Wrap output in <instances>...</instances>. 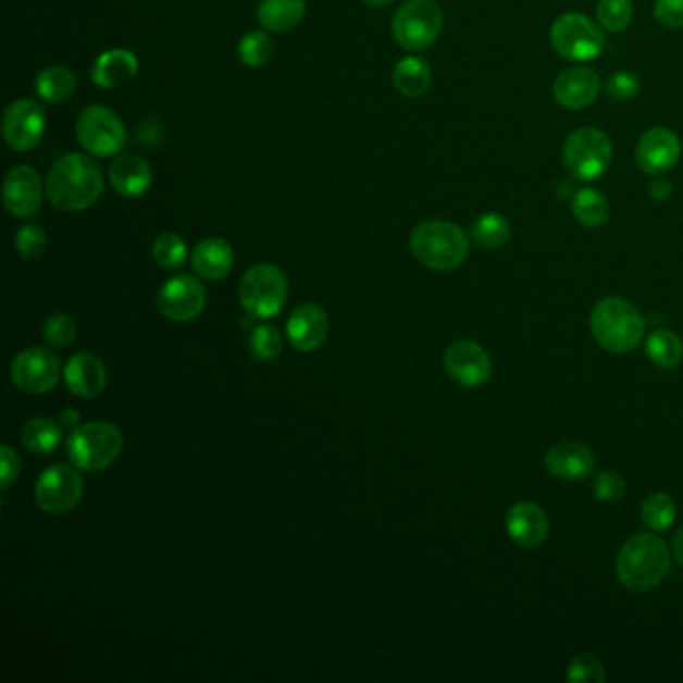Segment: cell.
<instances>
[{
    "label": "cell",
    "mask_w": 683,
    "mask_h": 683,
    "mask_svg": "<svg viewBox=\"0 0 683 683\" xmlns=\"http://www.w3.org/2000/svg\"><path fill=\"white\" fill-rule=\"evenodd\" d=\"M601 90V80L592 69L585 66H571L563 73H559L554 83V97L556 101L570 109L580 111L589 107L597 99Z\"/></svg>",
    "instance_id": "19"
},
{
    "label": "cell",
    "mask_w": 683,
    "mask_h": 683,
    "mask_svg": "<svg viewBox=\"0 0 683 683\" xmlns=\"http://www.w3.org/2000/svg\"><path fill=\"white\" fill-rule=\"evenodd\" d=\"M680 154H682V142L673 131L666 127L649 128L647 133H644L635 152L637 165L651 177H658L671 171L680 161Z\"/></svg>",
    "instance_id": "17"
},
{
    "label": "cell",
    "mask_w": 683,
    "mask_h": 683,
    "mask_svg": "<svg viewBox=\"0 0 683 683\" xmlns=\"http://www.w3.org/2000/svg\"><path fill=\"white\" fill-rule=\"evenodd\" d=\"M673 556H675L678 563L683 568V527L673 537Z\"/></svg>",
    "instance_id": "47"
},
{
    "label": "cell",
    "mask_w": 683,
    "mask_h": 683,
    "mask_svg": "<svg viewBox=\"0 0 683 683\" xmlns=\"http://www.w3.org/2000/svg\"><path fill=\"white\" fill-rule=\"evenodd\" d=\"M11 380L16 389L28 395L51 392L61 380V361L49 349H26L14 357Z\"/></svg>",
    "instance_id": "13"
},
{
    "label": "cell",
    "mask_w": 683,
    "mask_h": 683,
    "mask_svg": "<svg viewBox=\"0 0 683 683\" xmlns=\"http://www.w3.org/2000/svg\"><path fill=\"white\" fill-rule=\"evenodd\" d=\"M49 245L47 233L40 225H25L14 237V249L23 259H37Z\"/></svg>",
    "instance_id": "39"
},
{
    "label": "cell",
    "mask_w": 683,
    "mask_h": 683,
    "mask_svg": "<svg viewBox=\"0 0 683 683\" xmlns=\"http://www.w3.org/2000/svg\"><path fill=\"white\" fill-rule=\"evenodd\" d=\"M639 78L628 71H620L616 75L609 76L608 92L616 101H633L639 95Z\"/></svg>",
    "instance_id": "42"
},
{
    "label": "cell",
    "mask_w": 683,
    "mask_h": 683,
    "mask_svg": "<svg viewBox=\"0 0 683 683\" xmlns=\"http://www.w3.org/2000/svg\"><path fill=\"white\" fill-rule=\"evenodd\" d=\"M551 45L559 57L568 61H592L606 47L601 28L580 13L561 14L551 26Z\"/></svg>",
    "instance_id": "10"
},
{
    "label": "cell",
    "mask_w": 683,
    "mask_h": 683,
    "mask_svg": "<svg viewBox=\"0 0 683 683\" xmlns=\"http://www.w3.org/2000/svg\"><path fill=\"white\" fill-rule=\"evenodd\" d=\"M123 451V433L109 421L78 425L69 437V457L80 471H102Z\"/></svg>",
    "instance_id": "5"
},
{
    "label": "cell",
    "mask_w": 683,
    "mask_h": 683,
    "mask_svg": "<svg viewBox=\"0 0 683 683\" xmlns=\"http://www.w3.org/2000/svg\"><path fill=\"white\" fill-rule=\"evenodd\" d=\"M654 16L666 28H683V0H656Z\"/></svg>",
    "instance_id": "43"
},
{
    "label": "cell",
    "mask_w": 683,
    "mask_h": 683,
    "mask_svg": "<svg viewBox=\"0 0 683 683\" xmlns=\"http://www.w3.org/2000/svg\"><path fill=\"white\" fill-rule=\"evenodd\" d=\"M47 116L45 109L33 99H16L11 102L2 116V137L16 152H30L37 149L45 135Z\"/></svg>",
    "instance_id": "12"
},
{
    "label": "cell",
    "mask_w": 683,
    "mask_h": 683,
    "mask_svg": "<svg viewBox=\"0 0 683 683\" xmlns=\"http://www.w3.org/2000/svg\"><path fill=\"white\" fill-rule=\"evenodd\" d=\"M204 303H207V291H204L203 283L190 275L169 278L157 297V307L161 315L177 323H185L201 315Z\"/></svg>",
    "instance_id": "14"
},
{
    "label": "cell",
    "mask_w": 683,
    "mask_h": 683,
    "mask_svg": "<svg viewBox=\"0 0 683 683\" xmlns=\"http://www.w3.org/2000/svg\"><path fill=\"white\" fill-rule=\"evenodd\" d=\"M330 333V319L323 307L315 303L299 305L287 321V335L297 351H315Z\"/></svg>",
    "instance_id": "18"
},
{
    "label": "cell",
    "mask_w": 683,
    "mask_h": 683,
    "mask_svg": "<svg viewBox=\"0 0 683 683\" xmlns=\"http://www.w3.org/2000/svg\"><path fill=\"white\" fill-rule=\"evenodd\" d=\"M64 383L76 397L92 399L107 387V368L97 355H73L64 368Z\"/></svg>",
    "instance_id": "21"
},
{
    "label": "cell",
    "mask_w": 683,
    "mask_h": 683,
    "mask_svg": "<svg viewBox=\"0 0 683 683\" xmlns=\"http://www.w3.org/2000/svg\"><path fill=\"white\" fill-rule=\"evenodd\" d=\"M545 465L557 480L582 481L594 473L595 457L585 445L566 442L547 451Z\"/></svg>",
    "instance_id": "22"
},
{
    "label": "cell",
    "mask_w": 683,
    "mask_h": 683,
    "mask_svg": "<svg viewBox=\"0 0 683 683\" xmlns=\"http://www.w3.org/2000/svg\"><path fill=\"white\" fill-rule=\"evenodd\" d=\"M45 193L47 185H42L37 169L28 165L13 166L2 183V203L11 215L28 219L40 211Z\"/></svg>",
    "instance_id": "15"
},
{
    "label": "cell",
    "mask_w": 683,
    "mask_h": 683,
    "mask_svg": "<svg viewBox=\"0 0 683 683\" xmlns=\"http://www.w3.org/2000/svg\"><path fill=\"white\" fill-rule=\"evenodd\" d=\"M305 9V0H261L257 18L266 30L285 33L303 21Z\"/></svg>",
    "instance_id": "26"
},
{
    "label": "cell",
    "mask_w": 683,
    "mask_h": 683,
    "mask_svg": "<svg viewBox=\"0 0 683 683\" xmlns=\"http://www.w3.org/2000/svg\"><path fill=\"white\" fill-rule=\"evenodd\" d=\"M444 28V11L437 0H406L393 16L395 40L406 51H425L437 42Z\"/></svg>",
    "instance_id": "7"
},
{
    "label": "cell",
    "mask_w": 683,
    "mask_h": 683,
    "mask_svg": "<svg viewBox=\"0 0 683 683\" xmlns=\"http://www.w3.org/2000/svg\"><path fill=\"white\" fill-rule=\"evenodd\" d=\"M76 139L92 157H113L127 145V128L109 107L92 104L76 119Z\"/></svg>",
    "instance_id": "9"
},
{
    "label": "cell",
    "mask_w": 683,
    "mask_h": 683,
    "mask_svg": "<svg viewBox=\"0 0 683 683\" xmlns=\"http://www.w3.org/2000/svg\"><path fill=\"white\" fill-rule=\"evenodd\" d=\"M445 371L461 387H481L492 377V359L480 343L456 342L447 347Z\"/></svg>",
    "instance_id": "16"
},
{
    "label": "cell",
    "mask_w": 683,
    "mask_h": 683,
    "mask_svg": "<svg viewBox=\"0 0 683 683\" xmlns=\"http://www.w3.org/2000/svg\"><path fill=\"white\" fill-rule=\"evenodd\" d=\"M187 253L189 251H187L185 240L175 233L159 235L152 245V257H154L157 265L169 269V271L183 266V263L187 261Z\"/></svg>",
    "instance_id": "36"
},
{
    "label": "cell",
    "mask_w": 683,
    "mask_h": 683,
    "mask_svg": "<svg viewBox=\"0 0 683 683\" xmlns=\"http://www.w3.org/2000/svg\"><path fill=\"white\" fill-rule=\"evenodd\" d=\"M363 2H365V4H369V7H375V9H383V7H389L393 0H363Z\"/></svg>",
    "instance_id": "48"
},
{
    "label": "cell",
    "mask_w": 683,
    "mask_h": 683,
    "mask_svg": "<svg viewBox=\"0 0 683 683\" xmlns=\"http://www.w3.org/2000/svg\"><path fill=\"white\" fill-rule=\"evenodd\" d=\"M670 563V549L661 537L656 533H637L621 545L616 571L630 592H649L663 582Z\"/></svg>",
    "instance_id": "2"
},
{
    "label": "cell",
    "mask_w": 683,
    "mask_h": 683,
    "mask_svg": "<svg viewBox=\"0 0 683 683\" xmlns=\"http://www.w3.org/2000/svg\"><path fill=\"white\" fill-rule=\"evenodd\" d=\"M571 211L583 227H601L608 221V201L599 190H578V195L571 201Z\"/></svg>",
    "instance_id": "31"
},
{
    "label": "cell",
    "mask_w": 683,
    "mask_h": 683,
    "mask_svg": "<svg viewBox=\"0 0 683 683\" xmlns=\"http://www.w3.org/2000/svg\"><path fill=\"white\" fill-rule=\"evenodd\" d=\"M63 427H78V413H76L75 409H64L63 413H61V421H59Z\"/></svg>",
    "instance_id": "46"
},
{
    "label": "cell",
    "mask_w": 683,
    "mask_h": 683,
    "mask_svg": "<svg viewBox=\"0 0 683 683\" xmlns=\"http://www.w3.org/2000/svg\"><path fill=\"white\" fill-rule=\"evenodd\" d=\"M76 90V76L66 66H49L37 76V95L42 101H69Z\"/></svg>",
    "instance_id": "28"
},
{
    "label": "cell",
    "mask_w": 683,
    "mask_h": 683,
    "mask_svg": "<svg viewBox=\"0 0 683 683\" xmlns=\"http://www.w3.org/2000/svg\"><path fill=\"white\" fill-rule=\"evenodd\" d=\"M45 185L47 197L57 209L78 213L99 201L104 181L95 159L80 152H69L51 166Z\"/></svg>",
    "instance_id": "1"
},
{
    "label": "cell",
    "mask_w": 683,
    "mask_h": 683,
    "mask_svg": "<svg viewBox=\"0 0 683 683\" xmlns=\"http://www.w3.org/2000/svg\"><path fill=\"white\" fill-rule=\"evenodd\" d=\"M0 456H2V475H0V487L2 492H9L13 487L14 481L18 480L21 473V459L16 456L11 445H2L0 447Z\"/></svg>",
    "instance_id": "44"
},
{
    "label": "cell",
    "mask_w": 683,
    "mask_h": 683,
    "mask_svg": "<svg viewBox=\"0 0 683 683\" xmlns=\"http://www.w3.org/2000/svg\"><path fill=\"white\" fill-rule=\"evenodd\" d=\"M63 442V425L49 418L26 421L23 427V444L33 454H51Z\"/></svg>",
    "instance_id": "29"
},
{
    "label": "cell",
    "mask_w": 683,
    "mask_h": 683,
    "mask_svg": "<svg viewBox=\"0 0 683 683\" xmlns=\"http://www.w3.org/2000/svg\"><path fill=\"white\" fill-rule=\"evenodd\" d=\"M139 73V59L135 52L127 49H113L102 52L101 57L92 64L90 78L101 89H116L133 80Z\"/></svg>",
    "instance_id": "24"
},
{
    "label": "cell",
    "mask_w": 683,
    "mask_h": 683,
    "mask_svg": "<svg viewBox=\"0 0 683 683\" xmlns=\"http://www.w3.org/2000/svg\"><path fill=\"white\" fill-rule=\"evenodd\" d=\"M289 297V283L278 266L271 263L253 265L239 285L243 309L254 319H271L283 311Z\"/></svg>",
    "instance_id": "6"
},
{
    "label": "cell",
    "mask_w": 683,
    "mask_h": 683,
    "mask_svg": "<svg viewBox=\"0 0 683 683\" xmlns=\"http://www.w3.org/2000/svg\"><path fill=\"white\" fill-rule=\"evenodd\" d=\"M633 18L632 0H599L597 2V21L608 33H623Z\"/></svg>",
    "instance_id": "35"
},
{
    "label": "cell",
    "mask_w": 683,
    "mask_h": 683,
    "mask_svg": "<svg viewBox=\"0 0 683 683\" xmlns=\"http://www.w3.org/2000/svg\"><path fill=\"white\" fill-rule=\"evenodd\" d=\"M237 51H239L240 63L245 66L261 69L273 57V40L266 33L251 30L240 38Z\"/></svg>",
    "instance_id": "34"
},
{
    "label": "cell",
    "mask_w": 683,
    "mask_h": 683,
    "mask_svg": "<svg viewBox=\"0 0 683 683\" xmlns=\"http://www.w3.org/2000/svg\"><path fill=\"white\" fill-rule=\"evenodd\" d=\"M566 678L575 683L606 682V670H604V663L592 654H580L571 661Z\"/></svg>",
    "instance_id": "40"
},
{
    "label": "cell",
    "mask_w": 683,
    "mask_h": 683,
    "mask_svg": "<svg viewBox=\"0 0 683 683\" xmlns=\"http://www.w3.org/2000/svg\"><path fill=\"white\" fill-rule=\"evenodd\" d=\"M109 181L119 195L135 199L151 189L152 169L140 154L127 152L111 163Z\"/></svg>",
    "instance_id": "23"
},
{
    "label": "cell",
    "mask_w": 683,
    "mask_h": 683,
    "mask_svg": "<svg viewBox=\"0 0 683 683\" xmlns=\"http://www.w3.org/2000/svg\"><path fill=\"white\" fill-rule=\"evenodd\" d=\"M249 347H251L254 359L273 361L283 351V339H281L277 327L261 325V327H254L253 333H251Z\"/></svg>",
    "instance_id": "38"
},
{
    "label": "cell",
    "mask_w": 683,
    "mask_h": 683,
    "mask_svg": "<svg viewBox=\"0 0 683 683\" xmlns=\"http://www.w3.org/2000/svg\"><path fill=\"white\" fill-rule=\"evenodd\" d=\"M646 353L654 365L661 369L678 368L683 359V342L673 331L658 330L646 342Z\"/></svg>",
    "instance_id": "30"
},
{
    "label": "cell",
    "mask_w": 683,
    "mask_h": 683,
    "mask_svg": "<svg viewBox=\"0 0 683 683\" xmlns=\"http://www.w3.org/2000/svg\"><path fill=\"white\" fill-rule=\"evenodd\" d=\"M678 518V506L670 495L654 494L647 497L642 507V519L647 530L651 532H666Z\"/></svg>",
    "instance_id": "33"
},
{
    "label": "cell",
    "mask_w": 683,
    "mask_h": 683,
    "mask_svg": "<svg viewBox=\"0 0 683 683\" xmlns=\"http://www.w3.org/2000/svg\"><path fill=\"white\" fill-rule=\"evenodd\" d=\"M589 325L595 342L611 353H630L646 333V319L621 297H608L595 305Z\"/></svg>",
    "instance_id": "3"
},
{
    "label": "cell",
    "mask_w": 683,
    "mask_h": 683,
    "mask_svg": "<svg viewBox=\"0 0 683 683\" xmlns=\"http://www.w3.org/2000/svg\"><path fill=\"white\" fill-rule=\"evenodd\" d=\"M611 159V140L599 128H578L563 145V165L570 171L571 177L580 181H595L606 175Z\"/></svg>",
    "instance_id": "8"
},
{
    "label": "cell",
    "mask_w": 683,
    "mask_h": 683,
    "mask_svg": "<svg viewBox=\"0 0 683 683\" xmlns=\"http://www.w3.org/2000/svg\"><path fill=\"white\" fill-rule=\"evenodd\" d=\"M671 190L673 189H671L670 181L661 178V175L649 183V197L654 201H668L671 197Z\"/></svg>",
    "instance_id": "45"
},
{
    "label": "cell",
    "mask_w": 683,
    "mask_h": 683,
    "mask_svg": "<svg viewBox=\"0 0 683 683\" xmlns=\"http://www.w3.org/2000/svg\"><path fill=\"white\" fill-rule=\"evenodd\" d=\"M509 237H511L509 221L499 213H485L477 216L471 225V239L475 240V245H480L481 249H499L506 245Z\"/></svg>",
    "instance_id": "32"
},
{
    "label": "cell",
    "mask_w": 683,
    "mask_h": 683,
    "mask_svg": "<svg viewBox=\"0 0 683 683\" xmlns=\"http://www.w3.org/2000/svg\"><path fill=\"white\" fill-rule=\"evenodd\" d=\"M85 483L76 469L64 463H57L52 468L45 469L38 477L35 487L37 504L45 513L63 516L73 511L78 501L83 499Z\"/></svg>",
    "instance_id": "11"
},
{
    "label": "cell",
    "mask_w": 683,
    "mask_h": 683,
    "mask_svg": "<svg viewBox=\"0 0 683 683\" xmlns=\"http://www.w3.org/2000/svg\"><path fill=\"white\" fill-rule=\"evenodd\" d=\"M506 527L509 537L521 547H539L547 539L549 521L544 509L532 501H519L509 507L506 516Z\"/></svg>",
    "instance_id": "20"
},
{
    "label": "cell",
    "mask_w": 683,
    "mask_h": 683,
    "mask_svg": "<svg viewBox=\"0 0 683 683\" xmlns=\"http://www.w3.org/2000/svg\"><path fill=\"white\" fill-rule=\"evenodd\" d=\"M190 263L199 277L219 281V278L227 277L235 265V251L227 240L215 239V237L204 239L193 249Z\"/></svg>",
    "instance_id": "25"
},
{
    "label": "cell",
    "mask_w": 683,
    "mask_h": 683,
    "mask_svg": "<svg viewBox=\"0 0 683 683\" xmlns=\"http://www.w3.org/2000/svg\"><path fill=\"white\" fill-rule=\"evenodd\" d=\"M594 492L599 501H618L625 494V481L620 473L599 471L595 475Z\"/></svg>",
    "instance_id": "41"
},
{
    "label": "cell",
    "mask_w": 683,
    "mask_h": 683,
    "mask_svg": "<svg viewBox=\"0 0 683 683\" xmlns=\"http://www.w3.org/2000/svg\"><path fill=\"white\" fill-rule=\"evenodd\" d=\"M42 339L54 349H64L76 339V321L69 313L49 316L42 325Z\"/></svg>",
    "instance_id": "37"
},
{
    "label": "cell",
    "mask_w": 683,
    "mask_h": 683,
    "mask_svg": "<svg viewBox=\"0 0 683 683\" xmlns=\"http://www.w3.org/2000/svg\"><path fill=\"white\" fill-rule=\"evenodd\" d=\"M393 85L407 99H418L431 85V69L418 57H407L393 71Z\"/></svg>",
    "instance_id": "27"
},
{
    "label": "cell",
    "mask_w": 683,
    "mask_h": 683,
    "mask_svg": "<svg viewBox=\"0 0 683 683\" xmlns=\"http://www.w3.org/2000/svg\"><path fill=\"white\" fill-rule=\"evenodd\" d=\"M411 253L431 271H454L469 254L465 231L447 221H425L413 228L409 240Z\"/></svg>",
    "instance_id": "4"
}]
</instances>
